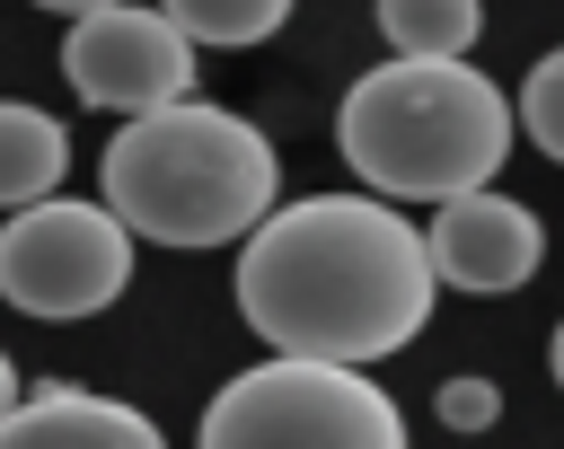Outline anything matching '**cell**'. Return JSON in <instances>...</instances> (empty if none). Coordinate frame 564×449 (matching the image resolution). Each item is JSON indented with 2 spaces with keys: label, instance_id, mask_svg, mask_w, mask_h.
<instances>
[{
  "label": "cell",
  "instance_id": "14",
  "mask_svg": "<svg viewBox=\"0 0 564 449\" xmlns=\"http://www.w3.org/2000/svg\"><path fill=\"white\" fill-rule=\"evenodd\" d=\"M35 9H53V18H70V26H79V18H97V9H123V0H35Z\"/></svg>",
  "mask_w": 564,
  "mask_h": 449
},
{
  "label": "cell",
  "instance_id": "10",
  "mask_svg": "<svg viewBox=\"0 0 564 449\" xmlns=\"http://www.w3.org/2000/svg\"><path fill=\"white\" fill-rule=\"evenodd\" d=\"M476 26V0H379V35L397 44V62H467Z\"/></svg>",
  "mask_w": 564,
  "mask_h": 449
},
{
  "label": "cell",
  "instance_id": "3",
  "mask_svg": "<svg viewBox=\"0 0 564 449\" xmlns=\"http://www.w3.org/2000/svg\"><path fill=\"white\" fill-rule=\"evenodd\" d=\"M106 211L150 247H229L256 238L273 211V141L203 97H176L159 114H132L106 158Z\"/></svg>",
  "mask_w": 564,
  "mask_h": 449
},
{
  "label": "cell",
  "instance_id": "8",
  "mask_svg": "<svg viewBox=\"0 0 564 449\" xmlns=\"http://www.w3.org/2000/svg\"><path fill=\"white\" fill-rule=\"evenodd\" d=\"M0 449H167L159 423L123 396H88V387H44L26 405L0 414Z\"/></svg>",
  "mask_w": 564,
  "mask_h": 449
},
{
  "label": "cell",
  "instance_id": "7",
  "mask_svg": "<svg viewBox=\"0 0 564 449\" xmlns=\"http://www.w3.org/2000/svg\"><path fill=\"white\" fill-rule=\"evenodd\" d=\"M423 255H432V282L476 291V299H502V291H520L546 264V229H538L529 202L476 185V194L441 202V220L423 229Z\"/></svg>",
  "mask_w": 564,
  "mask_h": 449
},
{
  "label": "cell",
  "instance_id": "1",
  "mask_svg": "<svg viewBox=\"0 0 564 449\" xmlns=\"http://www.w3.org/2000/svg\"><path fill=\"white\" fill-rule=\"evenodd\" d=\"M423 229L379 194H308L256 220L238 247V308L282 361H388L432 317Z\"/></svg>",
  "mask_w": 564,
  "mask_h": 449
},
{
  "label": "cell",
  "instance_id": "15",
  "mask_svg": "<svg viewBox=\"0 0 564 449\" xmlns=\"http://www.w3.org/2000/svg\"><path fill=\"white\" fill-rule=\"evenodd\" d=\"M9 405H18V361L0 352V414H9Z\"/></svg>",
  "mask_w": 564,
  "mask_h": 449
},
{
  "label": "cell",
  "instance_id": "11",
  "mask_svg": "<svg viewBox=\"0 0 564 449\" xmlns=\"http://www.w3.org/2000/svg\"><path fill=\"white\" fill-rule=\"evenodd\" d=\"M159 9H167V26H176L185 44H220V53L264 44V35L291 18V0H159Z\"/></svg>",
  "mask_w": 564,
  "mask_h": 449
},
{
  "label": "cell",
  "instance_id": "13",
  "mask_svg": "<svg viewBox=\"0 0 564 449\" xmlns=\"http://www.w3.org/2000/svg\"><path fill=\"white\" fill-rule=\"evenodd\" d=\"M441 423H449V431H494V423H502V387L476 379V370L449 379V387H441Z\"/></svg>",
  "mask_w": 564,
  "mask_h": 449
},
{
  "label": "cell",
  "instance_id": "6",
  "mask_svg": "<svg viewBox=\"0 0 564 449\" xmlns=\"http://www.w3.org/2000/svg\"><path fill=\"white\" fill-rule=\"evenodd\" d=\"M62 79L79 106H106L132 123V114H159L194 88V44L167 26V9L123 0V9H97L62 35Z\"/></svg>",
  "mask_w": 564,
  "mask_h": 449
},
{
  "label": "cell",
  "instance_id": "12",
  "mask_svg": "<svg viewBox=\"0 0 564 449\" xmlns=\"http://www.w3.org/2000/svg\"><path fill=\"white\" fill-rule=\"evenodd\" d=\"M520 123H529V141L564 167V53H546V62L520 79Z\"/></svg>",
  "mask_w": 564,
  "mask_h": 449
},
{
  "label": "cell",
  "instance_id": "2",
  "mask_svg": "<svg viewBox=\"0 0 564 449\" xmlns=\"http://www.w3.org/2000/svg\"><path fill=\"white\" fill-rule=\"evenodd\" d=\"M335 150L379 202H458L511 158V97L467 62H379L344 88Z\"/></svg>",
  "mask_w": 564,
  "mask_h": 449
},
{
  "label": "cell",
  "instance_id": "16",
  "mask_svg": "<svg viewBox=\"0 0 564 449\" xmlns=\"http://www.w3.org/2000/svg\"><path fill=\"white\" fill-rule=\"evenodd\" d=\"M546 370H555V387H564V326H555V343H546Z\"/></svg>",
  "mask_w": 564,
  "mask_h": 449
},
{
  "label": "cell",
  "instance_id": "5",
  "mask_svg": "<svg viewBox=\"0 0 564 449\" xmlns=\"http://www.w3.org/2000/svg\"><path fill=\"white\" fill-rule=\"evenodd\" d=\"M132 282V229L106 202L44 194L0 229V299L26 317H97Z\"/></svg>",
  "mask_w": 564,
  "mask_h": 449
},
{
  "label": "cell",
  "instance_id": "9",
  "mask_svg": "<svg viewBox=\"0 0 564 449\" xmlns=\"http://www.w3.org/2000/svg\"><path fill=\"white\" fill-rule=\"evenodd\" d=\"M70 167V132L44 114V106H9L0 97V211H26L62 185Z\"/></svg>",
  "mask_w": 564,
  "mask_h": 449
},
{
  "label": "cell",
  "instance_id": "4",
  "mask_svg": "<svg viewBox=\"0 0 564 449\" xmlns=\"http://www.w3.org/2000/svg\"><path fill=\"white\" fill-rule=\"evenodd\" d=\"M203 449H405V414L361 370L273 352L203 405Z\"/></svg>",
  "mask_w": 564,
  "mask_h": 449
}]
</instances>
